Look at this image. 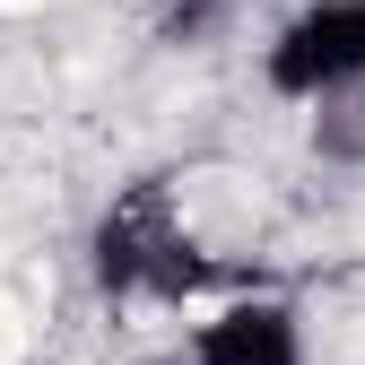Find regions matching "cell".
I'll use <instances>...</instances> for the list:
<instances>
[{
    "label": "cell",
    "mask_w": 365,
    "mask_h": 365,
    "mask_svg": "<svg viewBox=\"0 0 365 365\" xmlns=\"http://www.w3.org/2000/svg\"><path fill=\"white\" fill-rule=\"evenodd\" d=\"M96 279H105V296H165V304H182V296L217 287V269L165 226L157 192H140V200H122L96 226Z\"/></svg>",
    "instance_id": "cell-1"
},
{
    "label": "cell",
    "mask_w": 365,
    "mask_h": 365,
    "mask_svg": "<svg viewBox=\"0 0 365 365\" xmlns=\"http://www.w3.org/2000/svg\"><path fill=\"white\" fill-rule=\"evenodd\" d=\"M365 78V0H322L269 43V87L279 96H331Z\"/></svg>",
    "instance_id": "cell-2"
},
{
    "label": "cell",
    "mask_w": 365,
    "mask_h": 365,
    "mask_svg": "<svg viewBox=\"0 0 365 365\" xmlns=\"http://www.w3.org/2000/svg\"><path fill=\"white\" fill-rule=\"evenodd\" d=\"M192 365H304V348H296V313L269 304V296L226 304L217 322L192 331Z\"/></svg>",
    "instance_id": "cell-3"
}]
</instances>
